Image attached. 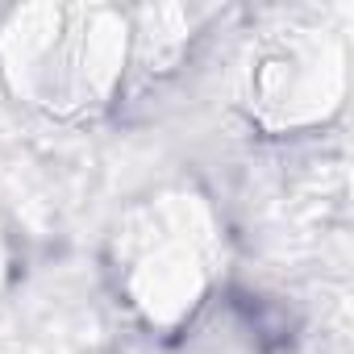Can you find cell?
Instances as JSON below:
<instances>
[{
  "mask_svg": "<svg viewBox=\"0 0 354 354\" xmlns=\"http://www.w3.org/2000/svg\"><path fill=\"white\" fill-rule=\"evenodd\" d=\"M342 59L321 42L292 38L259 63V117L267 125H304L337 104Z\"/></svg>",
  "mask_w": 354,
  "mask_h": 354,
  "instance_id": "cell-2",
  "label": "cell"
},
{
  "mask_svg": "<svg viewBox=\"0 0 354 354\" xmlns=\"http://www.w3.org/2000/svg\"><path fill=\"white\" fill-rule=\"evenodd\" d=\"M209 221L196 201L162 196L121 230V283L150 325H180L209 288Z\"/></svg>",
  "mask_w": 354,
  "mask_h": 354,
  "instance_id": "cell-1",
  "label": "cell"
}]
</instances>
